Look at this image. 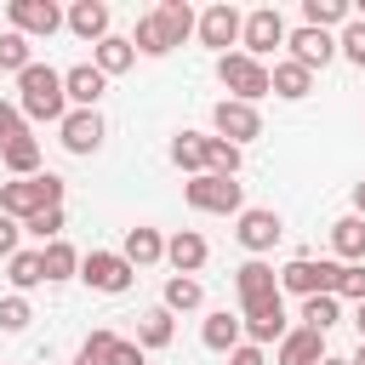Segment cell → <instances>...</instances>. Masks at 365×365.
Segmentation results:
<instances>
[{
    "mask_svg": "<svg viewBox=\"0 0 365 365\" xmlns=\"http://www.w3.org/2000/svg\"><path fill=\"white\" fill-rule=\"evenodd\" d=\"M17 234H23V222L0 211V257H17Z\"/></svg>",
    "mask_w": 365,
    "mask_h": 365,
    "instance_id": "cell-44",
    "label": "cell"
},
{
    "mask_svg": "<svg viewBox=\"0 0 365 365\" xmlns=\"http://www.w3.org/2000/svg\"><path fill=\"white\" fill-rule=\"evenodd\" d=\"M171 160H177L182 171H194V177H205V171H211V165H205V137H200V131H177Z\"/></svg>",
    "mask_w": 365,
    "mask_h": 365,
    "instance_id": "cell-29",
    "label": "cell"
},
{
    "mask_svg": "<svg viewBox=\"0 0 365 365\" xmlns=\"http://www.w3.org/2000/svg\"><path fill=\"white\" fill-rule=\"evenodd\" d=\"M205 165H211L217 177H234V171H240V148L222 143V137H205Z\"/></svg>",
    "mask_w": 365,
    "mask_h": 365,
    "instance_id": "cell-35",
    "label": "cell"
},
{
    "mask_svg": "<svg viewBox=\"0 0 365 365\" xmlns=\"http://www.w3.org/2000/svg\"><path fill=\"white\" fill-rule=\"evenodd\" d=\"M319 359H325V331L297 325V331H285V342H279V359H274V365H319Z\"/></svg>",
    "mask_w": 365,
    "mask_h": 365,
    "instance_id": "cell-17",
    "label": "cell"
},
{
    "mask_svg": "<svg viewBox=\"0 0 365 365\" xmlns=\"http://www.w3.org/2000/svg\"><path fill=\"white\" fill-rule=\"evenodd\" d=\"M63 188H68V182L51 177V171H40V177H17V182H0V211L17 217V222H29V217L63 205Z\"/></svg>",
    "mask_w": 365,
    "mask_h": 365,
    "instance_id": "cell-2",
    "label": "cell"
},
{
    "mask_svg": "<svg viewBox=\"0 0 365 365\" xmlns=\"http://www.w3.org/2000/svg\"><path fill=\"white\" fill-rule=\"evenodd\" d=\"M348 365H365V342H359V354H354V359H348Z\"/></svg>",
    "mask_w": 365,
    "mask_h": 365,
    "instance_id": "cell-49",
    "label": "cell"
},
{
    "mask_svg": "<svg viewBox=\"0 0 365 365\" xmlns=\"http://www.w3.org/2000/svg\"><path fill=\"white\" fill-rule=\"evenodd\" d=\"M29 63H34V57H29V34H17V29L0 34V68H17V74H23Z\"/></svg>",
    "mask_w": 365,
    "mask_h": 365,
    "instance_id": "cell-37",
    "label": "cell"
},
{
    "mask_svg": "<svg viewBox=\"0 0 365 365\" xmlns=\"http://www.w3.org/2000/svg\"><path fill=\"white\" fill-rule=\"evenodd\" d=\"M217 80L234 91V103H257V97L274 91V74H268L257 57H245V51H222V57H217Z\"/></svg>",
    "mask_w": 365,
    "mask_h": 365,
    "instance_id": "cell-3",
    "label": "cell"
},
{
    "mask_svg": "<svg viewBox=\"0 0 365 365\" xmlns=\"http://www.w3.org/2000/svg\"><path fill=\"white\" fill-rule=\"evenodd\" d=\"M108 365H143V342H120V336H114V348H108Z\"/></svg>",
    "mask_w": 365,
    "mask_h": 365,
    "instance_id": "cell-43",
    "label": "cell"
},
{
    "mask_svg": "<svg viewBox=\"0 0 365 365\" xmlns=\"http://www.w3.org/2000/svg\"><path fill=\"white\" fill-rule=\"evenodd\" d=\"M0 160H6L17 177H40V137H17V143H6Z\"/></svg>",
    "mask_w": 365,
    "mask_h": 365,
    "instance_id": "cell-28",
    "label": "cell"
},
{
    "mask_svg": "<svg viewBox=\"0 0 365 365\" xmlns=\"http://www.w3.org/2000/svg\"><path fill=\"white\" fill-rule=\"evenodd\" d=\"M240 29H245V17H240L228 0H217V6H205V11H200V40H205V46H217V51H222V46H234V40H240Z\"/></svg>",
    "mask_w": 365,
    "mask_h": 365,
    "instance_id": "cell-12",
    "label": "cell"
},
{
    "mask_svg": "<svg viewBox=\"0 0 365 365\" xmlns=\"http://www.w3.org/2000/svg\"><path fill=\"white\" fill-rule=\"evenodd\" d=\"M211 125H217V137L222 143H251V137H262V114L251 108V103H234V97H222L217 108H211Z\"/></svg>",
    "mask_w": 365,
    "mask_h": 365,
    "instance_id": "cell-8",
    "label": "cell"
},
{
    "mask_svg": "<svg viewBox=\"0 0 365 365\" xmlns=\"http://www.w3.org/2000/svg\"><path fill=\"white\" fill-rule=\"evenodd\" d=\"M6 279H11L17 291H34V285L46 279V257H40V251H17V257L6 262Z\"/></svg>",
    "mask_w": 365,
    "mask_h": 365,
    "instance_id": "cell-30",
    "label": "cell"
},
{
    "mask_svg": "<svg viewBox=\"0 0 365 365\" xmlns=\"http://www.w3.org/2000/svg\"><path fill=\"white\" fill-rule=\"evenodd\" d=\"M80 279L103 297H120V291H131L137 268L125 262V251H91V257H80Z\"/></svg>",
    "mask_w": 365,
    "mask_h": 365,
    "instance_id": "cell-6",
    "label": "cell"
},
{
    "mask_svg": "<svg viewBox=\"0 0 365 365\" xmlns=\"http://www.w3.org/2000/svg\"><path fill=\"white\" fill-rule=\"evenodd\" d=\"M165 257V240L154 234V228H125V262L131 268H148V262H160Z\"/></svg>",
    "mask_w": 365,
    "mask_h": 365,
    "instance_id": "cell-26",
    "label": "cell"
},
{
    "mask_svg": "<svg viewBox=\"0 0 365 365\" xmlns=\"http://www.w3.org/2000/svg\"><path fill=\"white\" fill-rule=\"evenodd\" d=\"M68 29L80 40H108V6L103 0H74L68 6Z\"/></svg>",
    "mask_w": 365,
    "mask_h": 365,
    "instance_id": "cell-18",
    "label": "cell"
},
{
    "mask_svg": "<svg viewBox=\"0 0 365 365\" xmlns=\"http://www.w3.org/2000/svg\"><path fill=\"white\" fill-rule=\"evenodd\" d=\"M200 336H205V348H217V354H234V348H240V336H245V319L222 308V314H211V319H205V331H200Z\"/></svg>",
    "mask_w": 365,
    "mask_h": 365,
    "instance_id": "cell-21",
    "label": "cell"
},
{
    "mask_svg": "<svg viewBox=\"0 0 365 365\" xmlns=\"http://www.w3.org/2000/svg\"><path fill=\"white\" fill-rule=\"evenodd\" d=\"M228 365H268V359H262V348H257V342H240V348L228 354Z\"/></svg>",
    "mask_w": 365,
    "mask_h": 365,
    "instance_id": "cell-45",
    "label": "cell"
},
{
    "mask_svg": "<svg viewBox=\"0 0 365 365\" xmlns=\"http://www.w3.org/2000/svg\"><path fill=\"white\" fill-rule=\"evenodd\" d=\"M40 257H46V279H74V268H80V251L63 245V240H51Z\"/></svg>",
    "mask_w": 365,
    "mask_h": 365,
    "instance_id": "cell-33",
    "label": "cell"
},
{
    "mask_svg": "<svg viewBox=\"0 0 365 365\" xmlns=\"http://www.w3.org/2000/svg\"><path fill=\"white\" fill-rule=\"evenodd\" d=\"M6 17H11V29H17V34H57V29L68 23L51 0H11V6H6Z\"/></svg>",
    "mask_w": 365,
    "mask_h": 365,
    "instance_id": "cell-10",
    "label": "cell"
},
{
    "mask_svg": "<svg viewBox=\"0 0 365 365\" xmlns=\"http://www.w3.org/2000/svg\"><path fill=\"white\" fill-rule=\"evenodd\" d=\"M336 285V262H314V257H291L285 268H279V291H297L302 302L308 297H325Z\"/></svg>",
    "mask_w": 365,
    "mask_h": 365,
    "instance_id": "cell-7",
    "label": "cell"
},
{
    "mask_svg": "<svg viewBox=\"0 0 365 365\" xmlns=\"http://www.w3.org/2000/svg\"><path fill=\"white\" fill-rule=\"evenodd\" d=\"M171 336H177V319H171V308L160 302V308H148L143 319H137V342L143 348H171Z\"/></svg>",
    "mask_w": 365,
    "mask_h": 365,
    "instance_id": "cell-23",
    "label": "cell"
},
{
    "mask_svg": "<svg viewBox=\"0 0 365 365\" xmlns=\"http://www.w3.org/2000/svg\"><path fill=\"white\" fill-rule=\"evenodd\" d=\"M200 297H205L200 279H188V274H171V279H165V308H171V314H177V308H200Z\"/></svg>",
    "mask_w": 365,
    "mask_h": 365,
    "instance_id": "cell-34",
    "label": "cell"
},
{
    "mask_svg": "<svg viewBox=\"0 0 365 365\" xmlns=\"http://www.w3.org/2000/svg\"><path fill=\"white\" fill-rule=\"evenodd\" d=\"M143 57H165L171 51V40H165V29H160V17L148 11V17H137V40H131Z\"/></svg>",
    "mask_w": 365,
    "mask_h": 365,
    "instance_id": "cell-32",
    "label": "cell"
},
{
    "mask_svg": "<svg viewBox=\"0 0 365 365\" xmlns=\"http://www.w3.org/2000/svg\"><path fill=\"white\" fill-rule=\"evenodd\" d=\"M245 319V336L262 348V342H285V302H274V308H262V314H240Z\"/></svg>",
    "mask_w": 365,
    "mask_h": 365,
    "instance_id": "cell-22",
    "label": "cell"
},
{
    "mask_svg": "<svg viewBox=\"0 0 365 365\" xmlns=\"http://www.w3.org/2000/svg\"><path fill=\"white\" fill-rule=\"evenodd\" d=\"M354 217H365V182H354Z\"/></svg>",
    "mask_w": 365,
    "mask_h": 365,
    "instance_id": "cell-46",
    "label": "cell"
},
{
    "mask_svg": "<svg viewBox=\"0 0 365 365\" xmlns=\"http://www.w3.org/2000/svg\"><path fill=\"white\" fill-rule=\"evenodd\" d=\"M319 365H348V359H336V354H325V359H319Z\"/></svg>",
    "mask_w": 365,
    "mask_h": 365,
    "instance_id": "cell-48",
    "label": "cell"
},
{
    "mask_svg": "<svg viewBox=\"0 0 365 365\" xmlns=\"http://www.w3.org/2000/svg\"><path fill=\"white\" fill-rule=\"evenodd\" d=\"M63 91H68L74 108H97V97L108 91V74H103L97 63H74V68L63 74Z\"/></svg>",
    "mask_w": 365,
    "mask_h": 365,
    "instance_id": "cell-14",
    "label": "cell"
},
{
    "mask_svg": "<svg viewBox=\"0 0 365 365\" xmlns=\"http://www.w3.org/2000/svg\"><path fill=\"white\" fill-rule=\"evenodd\" d=\"M285 46H291V63H302L308 74H314V68H325V63L336 57V40H331L325 29H308V23H302L297 34H285Z\"/></svg>",
    "mask_w": 365,
    "mask_h": 365,
    "instance_id": "cell-11",
    "label": "cell"
},
{
    "mask_svg": "<svg viewBox=\"0 0 365 365\" xmlns=\"http://www.w3.org/2000/svg\"><path fill=\"white\" fill-rule=\"evenodd\" d=\"M234 291H240V314H262V308L279 302V274L262 257H251V262L234 268Z\"/></svg>",
    "mask_w": 365,
    "mask_h": 365,
    "instance_id": "cell-5",
    "label": "cell"
},
{
    "mask_svg": "<svg viewBox=\"0 0 365 365\" xmlns=\"http://www.w3.org/2000/svg\"><path fill=\"white\" fill-rule=\"evenodd\" d=\"M302 23L308 29H331V23H354V6L348 0H302Z\"/></svg>",
    "mask_w": 365,
    "mask_h": 365,
    "instance_id": "cell-27",
    "label": "cell"
},
{
    "mask_svg": "<svg viewBox=\"0 0 365 365\" xmlns=\"http://www.w3.org/2000/svg\"><path fill=\"white\" fill-rule=\"evenodd\" d=\"M336 46H342V57H348V63H359V68H365V17H354V23L342 29V40H336Z\"/></svg>",
    "mask_w": 365,
    "mask_h": 365,
    "instance_id": "cell-39",
    "label": "cell"
},
{
    "mask_svg": "<svg viewBox=\"0 0 365 365\" xmlns=\"http://www.w3.org/2000/svg\"><path fill=\"white\" fill-rule=\"evenodd\" d=\"M57 131H63V148H68V154H91V148L103 143V114H97V108H68V120H63Z\"/></svg>",
    "mask_w": 365,
    "mask_h": 365,
    "instance_id": "cell-13",
    "label": "cell"
},
{
    "mask_svg": "<svg viewBox=\"0 0 365 365\" xmlns=\"http://www.w3.org/2000/svg\"><path fill=\"white\" fill-rule=\"evenodd\" d=\"M17 108H23V120H68V91H63V74L57 68H46V63H29L23 74H17Z\"/></svg>",
    "mask_w": 365,
    "mask_h": 365,
    "instance_id": "cell-1",
    "label": "cell"
},
{
    "mask_svg": "<svg viewBox=\"0 0 365 365\" xmlns=\"http://www.w3.org/2000/svg\"><path fill=\"white\" fill-rule=\"evenodd\" d=\"M188 205L194 211H211V217H240L245 211V194H240V182L234 177H217V171H205V177H188Z\"/></svg>",
    "mask_w": 365,
    "mask_h": 365,
    "instance_id": "cell-4",
    "label": "cell"
},
{
    "mask_svg": "<svg viewBox=\"0 0 365 365\" xmlns=\"http://www.w3.org/2000/svg\"><path fill=\"white\" fill-rule=\"evenodd\" d=\"M336 319H342V297L325 291V297H308V302H302V325H308V331H331Z\"/></svg>",
    "mask_w": 365,
    "mask_h": 365,
    "instance_id": "cell-31",
    "label": "cell"
},
{
    "mask_svg": "<svg viewBox=\"0 0 365 365\" xmlns=\"http://www.w3.org/2000/svg\"><path fill=\"white\" fill-rule=\"evenodd\" d=\"M154 17H160V29H165V40H171V46H182V40L200 29V17H194V6H188V0H160V11H154Z\"/></svg>",
    "mask_w": 365,
    "mask_h": 365,
    "instance_id": "cell-20",
    "label": "cell"
},
{
    "mask_svg": "<svg viewBox=\"0 0 365 365\" xmlns=\"http://www.w3.org/2000/svg\"><path fill=\"white\" fill-rule=\"evenodd\" d=\"M331 245H336V257L342 262H365V217H336L331 222Z\"/></svg>",
    "mask_w": 365,
    "mask_h": 365,
    "instance_id": "cell-19",
    "label": "cell"
},
{
    "mask_svg": "<svg viewBox=\"0 0 365 365\" xmlns=\"http://www.w3.org/2000/svg\"><path fill=\"white\" fill-rule=\"evenodd\" d=\"M205 257H211V245H205L194 228H182V234H171V240H165V262H171L177 274H188V279L205 268Z\"/></svg>",
    "mask_w": 365,
    "mask_h": 365,
    "instance_id": "cell-16",
    "label": "cell"
},
{
    "mask_svg": "<svg viewBox=\"0 0 365 365\" xmlns=\"http://www.w3.org/2000/svg\"><path fill=\"white\" fill-rule=\"evenodd\" d=\"M268 74H274V97H285V103H297V97L314 91V74H308L302 63H274Z\"/></svg>",
    "mask_w": 365,
    "mask_h": 365,
    "instance_id": "cell-25",
    "label": "cell"
},
{
    "mask_svg": "<svg viewBox=\"0 0 365 365\" xmlns=\"http://www.w3.org/2000/svg\"><path fill=\"white\" fill-rule=\"evenodd\" d=\"M91 63H97L103 74H125V68L137 63V46H131V40H120V34H108V40H97Z\"/></svg>",
    "mask_w": 365,
    "mask_h": 365,
    "instance_id": "cell-24",
    "label": "cell"
},
{
    "mask_svg": "<svg viewBox=\"0 0 365 365\" xmlns=\"http://www.w3.org/2000/svg\"><path fill=\"white\" fill-rule=\"evenodd\" d=\"M29 319H34V314H29L23 297H6V302H0V331H23Z\"/></svg>",
    "mask_w": 365,
    "mask_h": 365,
    "instance_id": "cell-42",
    "label": "cell"
},
{
    "mask_svg": "<svg viewBox=\"0 0 365 365\" xmlns=\"http://www.w3.org/2000/svg\"><path fill=\"white\" fill-rule=\"evenodd\" d=\"M17 137H29V120H23V108L0 103V148H6V143H17Z\"/></svg>",
    "mask_w": 365,
    "mask_h": 365,
    "instance_id": "cell-41",
    "label": "cell"
},
{
    "mask_svg": "<svg viewBox=\"0 0 365 365\" xmlns=\"http://www.w3.org/2000/svg\"><path fill=\"white\" fill-rule=\"evenodd\" d=\"M108 348H114V331H91L80 342V359L74 365H108Z\"/></svg>",
    "mask_w": 365,
    "mask_h": 365,
    "instance_id": "cell-38",
    "label": "cell"
},
{
    "mask_svg": "<svg viewBox=\"0 0 365 365\" xmlns=\"http://www.w3.org/2000/svg\"><path fill=\"white\" fill-rule=\"evenodd\" d=\"M331 297H354V302H365V268H359V262H336V285H331Z\"/></svg>",
    "mask_w": 365,
    "mask_h": 365,
    "instance_id": "cell-36",
    "label": "cell"
},
{
    "mask_svg": "<svg viewBox=\"0 0 365 365\" xmlns=\"http://www.w3.org/2000/svg\"><path fill=\"white\" fill-rule=\"evenodd\" d=\"M240 40H245V57H257V63H262L274 46H285V17H279L274 6H257V11L245 17Z\"/></svg>",
    "mask_w": 365,
    "mask_h": 365,
    "instance_id": "cell-9",
    "label": "cell"
},
{
    "mask_svg": "<svg viewBox=\"0 0 365 365\" xmlns=\"http://www.w3.org/2000/svg\"><path fill=\"white\" fill-rule=\"evenodd\" d=\"M23 228H29L34 240H57V234H63V205H51V211H40V217H29Z\"/></svg>",
    "mask_w": 365,
    "mask_h": 365,
    "instance_id": "cell-40",
    "label": "cell"
},
{
    "mask_svg": "<svg viewBox=\"0 0 365 365\" xmlns=\"http://www.w3.org/2000/svg\"><path fill=\"white\" fill-rule=\"evenodd\" d=\"M234 234H240V245H245L251 257H262V251H274V240H279V217L262 211V205H257V211H240V228H234Z\"/></svg>",
    "mask_w": 365,
    "mask_h": 365,
    "instance_id": "cell-15",
    "label": "cell"
},
{
    "mask_svg": "<svg viewBox=\"0 0 365 365\" xmlns=\"http://www.w3.org/2000/svg\"><path fill=\"white\" fill-rule=\"evenodd\" d=\"M354 325H359V342H365V302H359V314H354Z\"/></svg>",
    "mask_w": 365,
    "mask_h": 365,
    "instance_id": "cell-47",
    "label": "cell"
}]
</instances>
